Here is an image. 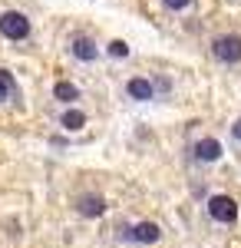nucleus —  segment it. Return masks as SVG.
I'll list each match as a JSON object with an SVG mask.
<instances>
[{
  "instance_id": "f257e3e1",
  "label": "nucleus",
  "mask_w": 241,
  "mask_h": 248,
  "mask_svg": "<svg viewBox=\"0 0 241 248\" xmlns=\"http://www.w3.org/2000/svg\"><path fill=\"white\" fill-rule=\"evenodd\" d=\"M211 57L218 63H228V66L241 63V37L238 33H218L211 40Z\"/></svg>"
},
{
  "instance_id": "f03ea898",
  "label": "nucleus",
  "mask_w": 241,
  "mask_h": 248,
  "mask_svg": "<svg viewBox=\"0 0 241 248\" xmlns=\"http://www.w3.org/2000/svg\"><path fill=\"white\" fill-rule=\"evenodd\" d=\"M0 33H3L7 40H14V43L27 40L30 37V20H27V14H20V10L0 14Z\"/></svg>"
},
{
  "instance_id": "7ed1b4c3",
  "label": "nucleus",
  "mask_w": 241,
  "mask_h": 248,
  "mask_svg": "<svg viewBox=\"0 0 241 248\" xmlns=\"http://www.w3.org/2000/svg\"><path fill=\"white\" fill-rule=\"evenodd\" d=\"M205 209H208V218H215V222H222V225L238 222V205H235L231 195H211V199L205 202Z\"/></svg>"
},
{
  "instance_id": "20e7f679",
  "label": "nucleus",
  "mask_w": 241,
  "mask_h": 248,
  "mask_svg": "<svg viewBox=\"0 0 241 248\" xmlns=\"http://www.w3.org/2000/svg\"><path fill=\"white\" fill-rule=\"evenodd\" d=\"M76 212H79L83 218H99V215L106 212V199H103L99 192H79V195H76Z\"/></svg>"
},
{
  "instance_id": "39448f33",
  "label": "nucleus",
  "mask_w": 241,
  "mask_h": 248,
  "mask_svg": "<svg viewBox=\"0 0 241 248\" xmlns=\"http://www.w3.org/2000/svg\"><path fill=\"white\" fill-rule=\"evenodd\" d=\"M159 238H162V229L155 222H139L129 229V242H136V245H155Z\"/></svg>"
},
{
  "instance_id": "423d86ee",
  "label": "nucleus",
  "mask_w": 241,
  "mask_h": 248,
  "mask_svg": "<svg viewBox=\"0 0 241 248\" xmlns=\"http://www.w3.org/2000/svg\"><path fill=\"white\" fill-rule=\"evenodd\" d=\"M126 96L136 99V103H149V99H155V86L146 77H132L126 79Z\"/></svg>"
},
{
  "instance_id": "0eeeda50",
  "label": "nucleus",
  "mask_w": 241,
  "mask_h": 248,
  "mask_svg": "<svg viewBox=\"0 0 241 248\" xmlns=\"http://www.w3.org/2000/svg\"><path fill=\"white\" fill-rule=\"evenodd\" d=\"M73 57L79 60V63H93V60L99 57V46H96V40H93V37H86V33L73 37Z\"/></svg>"
},
{
  "instance_id": "6e6552de",
  "label": "nucleus",
  "mask_w": 241,
  "mask_h": 248,
  "mask_svg": "<svg viewBox=\"0 0 241 248\" xmlns=\"http://www.w3.org/2000/svg\"><path fill=\"white\" fill-rule=\"evenodd\" d=\"M192 155H195L198 162H218V159H222V142H218V139H198L195 149H192Z\"/></svg>"
},
{
  "instance_id": "1a4fd4ad",
  "label": "nucleus",
  "mask_w": 241,
  "mask_h": 248,
  "mask_svg": "<svg viewBox=\"0 0 241 248\" xmlns=\"http://www.w3.org/2000/svg\"><path fill=\"white\" fill-rule=\"evenodd\" d=\"M53 99H60V103H66V106H70V103H76V99H79V90H76L73 83L60 79V83L53 86Z\"/></svg>"
},
{
  "instance_id": "9d476101",
  "label": "nucleus",
  "mask_w": 241,
  "mask_h": 248,
  "mask_svg": "<svg viewBox=\"0 0 241 248\" xmlns=\"http://www.w3.org/2000/svg\"><path fill=\"white\" fill-rule=\"evenodd\" d=\"M60 126H63L66 133H76V129H83V126H86V116L79 113V109H66V113L60 116Z\"/></svg>"
},
{
  "instance_id": "9b49d317",
  "label": "nucleus",
  "mask_w": 241,
  "mask_h": 248,
  "mask_svg": "<svg viewBox=\"0 0 241 248\" xmlns=\"http://www.w3.org/2000/svg\"><path fill=\"white\" fill-rule=\"evenodd\" d=\"M10 96H17V79L10 70H0V103H7Z\"/></svg>"
},
{
  "instance_id": "f8f14e48",
  "label": "nucleus",
  "mask_w": 241,
  "mask_h": 248,
  "mask_svg": "<svg viewBox=\"0 0 241 248\" xmlns=\"http://www.w3.org/2000/svg\"><path fill=\"white\" fill-rule=\"evenodd\" d=\"M109 57L126 60V57H129V43H126V40H112V43H109Z\"/></svg>"
},
{
  "instance_id": "ddd939ff",
  "label": "nucleus",
  "mask_w": 241,
  "mask_h": 248,
  "mask_svg": "<svg viewBox=\"0 0 241 248\" xmlns=\"http://www.w3.org/2000/svg\"><path fill=\"white\" fill-rule=\"evenodd\" d=\"M162 7H166V10H172V14H182V10H188V7H192V0H162Z\"/></svg>"
},
{
  "instance_id": "4468645a",
  "label": "nucleus",
  "mask_w": 241,
  "mask_h": 248,
  "mask_svg": "<svg viewBox=\"0 0 241 248\" xmlns=\"http://www.w3.org/2000/svg\"><path fill=\"white\" fill-rule=\"evenodd\" d=\"M231 136H235V142H241V116L231 123Z\"/></svg>"
}]
</instances>
